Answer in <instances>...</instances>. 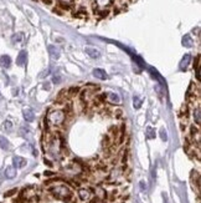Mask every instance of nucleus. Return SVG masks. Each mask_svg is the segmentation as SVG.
Segmentation results:
<instances>
[{
    "instance_id": "obj_15",
    "label": "nucleus",
    "mask_w": 201,
    "mask_h": 203,
    "mask_svg": "<svg viewBox=\"0 0 201 203\" xmlns=\"http://www.w3.org/2000/svg\"><path fill=\"white\" fill-rule=\"evenodd\" d=\"M193 118L195 121V124L197 126H200L201 124V111H200V107L197 106L196 108H194V112H193Z\"/></svg>"
},
{
    "instance_id": "obj_26",
    "label": "nucleus",
    "mask_w": 201,
    "mask_h": 203,
    "mask_svg": "<svg viewBox=\"0 0 201 203\" xmlns=\"http://www.w3.org/2000/svg\"><path fill=\"white\" fill-rule=\"evenodd\" d=\"M139 186H140V189H142V191H147V185H145L144 181H140L139 182Z\"/></svg>"
},
{
    "instance_id": "obj_9",
    "label": "nucleus",
    "mask_w": 201,
    "mask_h": 203,
    "mask_svg": "<svg viewBox=\"0 0 201 203\" xmlns=\"http://www.w3.org/2000/svg\"><path fill=\"white\" fill-rule=\"evenodd\" d=\"M78 196L82 201H89V199H91L92 193H91V191H89V189L81 188V189H78Z\"/></svg>"
},
{
    "instance_id": "obj_7",
    "label": "nucleus",
    "mask_w": 201,
    "mask_h": 203,
    "mask_svg": "<svg viewBox=\"0 0 201 203\" xmlns=\"http://www.w3.org/2000/svg\"><path fill=\"white\" fill-rule=\"evenodd\" d=\"M13 165L15 168H23L26 166V160L24 157L15 156V157H13Z\"/></svg>"
},
{
    "instance_id": "obj_21",
    "label": "nucleus",
    "mask_w": 201,
    "mask_h": 203,
    "mask_svg": "<svg viewBox=\"0 0 201 203\" xmlns=\"http://www.w3.org/2000/svg\"><path fill=\"white\" fill-rule=\"evenodd\" d=\"M3 128H4V131H6V132H11L13 131V122L11 121H4Z\"/></svg>"
},
{
    "instance_id": "obj_5",
    "label": "nucleus",
    "mask_w": 201,
    "mask_h": 203,
    "mask_svg": "<svg viewBox=\"0 0 201 203\" xmlns=\"http://www.w3.org/2000/svg\"><path fill=\"white\" fill-rule=\"evenodd\" d=\"M47 50H48L50 56H51L54 60H58V59H60V56H61V51H60V49H58V47H56L55 45H48Z\"/></svg>"
},
{
    "instance_id": "obj_10",
    "label": "nucleus",
    "mask_w": 201,
    "mask_h": 203,
    "mask_svg": "<svg viewBox=\"0 0 201 203\" xmlns=\"http://www.w3.org/2000/svg\"><path fill=\"white\" fill-rule=\"evenodd\" d=\"M23 115H24V118H25L26 122H32V121L35 120L34 111L30 110V108H25V110L23 111Z\"/></svg>"
},
{
    "instance_id": "obj_14",
    "label": "nucleus",
    "mask_w": 201,
    "mask_h": 203,
    "mask_svg": "<svg viewBox=\"0 0 201 203\" xmlns=\"http://www.w3.org/2000/svg\"><path fill=\"white\" fill-rule=\"evenodd\" d=\"M5 177L9 178V179L15 178V177H16V168H15L14 166L6 167V169H5Z\"/></svg>"
},
{
    "instance_id": "obj_3",
    "label": "nucleus",
    "mask_w": 201,
    "mask_h": 203,
    "mask_svg": "<svg viewBox=\"0 0 201 203\" xmlns=\"http://www.w3.org/2000/svg\"><path fill=\"white\" fill-rule=\"evenodd\" d=\"M191 182H193V186H194V187H196L197 195H200L201 181H200V175H199V172H196V171H193V173H191Z\"/></svg>"
},
{
    "instance_id": "obj_12",
    "label": "nucleus",
    "mask_w": 201,
    "mask_h": 203,
    "mask_svg": "<svg viewBox=\"0 0 201 203\" xmlns=\"http://www.w3.org/2000/svg\"><path fill=\"white\" fill-rule=\"evenodd\" d=\"M11 65V59H10L9 55H3L0 56V66L4 67V69H8Z\"/></svg>"
},
{
    "instance_id": "obj_29",
    "label": "nucleus",
    "mask_w": 201,
    "mask_h": 203,
    "mask_svg": "<svg viewBox=\"0 0 201 203\" xmlns=\"http://www.w3.org/2000/svg\"><path fill=\"white\" fill-rule=\"evenodd\" d=\"M60 80H61V79H60L58 76H57V77L55 76V77H54V82H56V84H57V82H60Z\"/></svg>"
},
{
    "instance_id": "obj_16",
    "label": "nucleus",
    "mask_w": 201,
    "mask_h": 203,
    "mask_svg": "<svg viewBox=\"0 0 201 203\" xmlns=\"http://www.w3.org/2000/svg\"><path fill=\"white\" fill-rule=\"evenodd\" d=\"M183 46H185V47H191L193 45H194V40H193V37L190 36L189 34H186L184 37H183Z\"/></svg>"
},
{
    "instance_id": "obj_22",
    "label": "nucleus",
    "mask_w": 201,
    "mask_h": 203,
    "mask_svg": "<svg viewBox=\"0 0 201 203\" xmlns=\"http://www.w3.org/2000/svg\"><path fill=\"white\" fill-rule=\"evenodd\" d=\"M142 104H143V101H142V98H139L138 96H134V98H133V105H134V108H140V106H142Z\"/></svg>"
},
{
    "instance_id": "obj_27",
    "label": "nucleus",
    "mask_w": 201,
    "mask_h": 203,
    "mask_svg": "<svg viewBox=\"0 0 201 203\" xmlns=\"http://www.w3.org/2000/svg\"><path fill=\"white\" fill-rule=\"evenodd\" d=\"M44 90H47V91H50V90H51V86H50V82H45V84H44Z\"/></svg>"
},
{
    "instance_id": "obj_24",
    "label": "nucleus",
    "mask_w": 201,
    "mask_h": 203,
    "mask_svg": "<svg viewBox=\"0 0 201 203\" xmlns=\"http://www.w3.org/2000/svg\"><path fill=\"white\" fill-rule=\"evenodd\" d=\"M58 8H61V9H63V10H70V6L68 5V3H65V2H58Z\"/></svg>"
},
{
    "instance_id": "obj_18",
    "label": "nucleus",
    "mask_w": 201,
    "mask_h": 203,
    "mask_svg": "<svg viewBox=\"0 0 201 203\" xmlns=\"http://www.w3.org/2000/svg\"><path fill=\"white\" fill-rule=\"evenodd\" d=\"M107 98H108V101H109V102H112V104H119V101H120L119 96H118L117 94H114V92H110V94H108Z\"/></svg>"
},
{
    "instance_id": "obj_31",
    "label": "nucleus",
    "mask_w": 201,
    "mask_h": 203,
    "mask_svg": "<svg viewBox=\"0 0 201 203\" xmlns=\"http://www.w3.org/2000/svg\"><path fill=\"white\" fill-rule=\"evenodd\" d=\"M164 203H169V202H168V198H166V197H164Z\"/></svg>"
},
{
    "instance_id": "obj_1",
    "label": "nucleus",
    "mask_w": 201,
    "mask_h": 203,
    "mask_svg": "<svg viewBox=\"0 0 201 203\" xmlns=\"http://www.w3.org/2000/svg\"><path fill=\"white\" fill-rule=\"evenodd\" d=\"M66 118V112L62 110H54L51 112H48L47 117H46V124L50 127H57L61 126L65 122Z\"/></svg>"
},
{
    "instance_id": "obj_28",
    "label": "nucleus",
    "mask_w": 201,
    "mask_h": 203,
    "mask_svg": "<svg viewBox=\"0 0 201 203\" xmlns=\"http://www.w3.org/2000/svg\"><path fill=\"white\" fill-rule=\"evenodd\" d=\"M16 192V189H11V191H9L8 193H5V197H9V196H11V195H14Z\"/></svg>"
},
{
    "instance_id": "obj_30",
    "label": "nucleus",
    "mask_w": 201,
    "mask_h": 203,
    "mask_svg": "<svg viewBox=\"0 0 201 203\" xmlns=\"http://www.w3.org/2000/svg\"><path fill=\"white\" fill-rule=\"evenodd\" d=\"M42 2H44L45 4H48V5H50V4H52V0H42Z\"/></svg>"
},
{
    "instance_id": "obj_6",
    "label": "nucleus",
    "mask_w": 201,
    "mask_h": 203,
    "mask_svg": "<svg viewBox=\"0 0 201 203\" xmlns=\"http://www.w3.org/2000/svg\"><path fill=\"white\" fill-rule=\"evenodd\" d=\"M27 61V53L25 50H21V51L19 53L17 57H16V65L17 66H24Z\"/></svg>"
},
{
    "instance_id": "obj_8",
    "label": "nucleus",
    "mask_w": 201,
    "mask_h": 203,
    "mask_svg": "<svg viewBox=\"0 0 201 203\" xmlns=\"http://www.w3.org/2000/svg\"><path fill=\"white\" fill-rule=\"evenodd\" d=\"M190 61H191V55H190V54H185L183 56V59H181V61H180V64H179L180 70H183V71L186 70L187 66H189V64H190Z\"/></svg>"
},
{
    "instance_id": "obj_17",
    "label": "nucleus",
    "mask_w": 201,
    "mask_h": 203,
    "mask_svg": "<svg viewBox=\"0 0 201 203\" xmlns=\"http://www.w3.org/2000/svg\"><path fill=\"white\" fill-rule=\"evenodd\" d=\"M0 148L8 151L10 148V142L8 141V138L5 136H0Z\"/></svg>"
},
{
    "instance_id": "obj_32",
    "label": "nucleus",
    "mask_w": 201,
    "mask_h": 203,
    "mask_svg": "<svg viewBox=\"0 0 201 203\" xmlns=\"http://www.w3.org/2000/svg\"><path fill=\"white\" fill-rule=\"evenodd\" d=\"M0 183H2V172H0Z\"/></svg>"
},
{
    "instance_id": "obj_11",
    "label": "nucleus",
    "mask_w": 201,
    "mask_h": 203,
    "mask_svg": "<svg viewBox=\"0 0 201 203\" xmlns=\"http://www.w3.org/2000/svg\"><path fill=\"white\" fill-rule=\"evenodd\" d=\"M85 51H86V54H87L89 57H92V59H99V57H100V53L98 51L97 49H93V47H86V49H85Z\"/></svg>"
},
{
    "instance_id": "obj_4",
    "label": "nucleus",
    "mask_w": 201,
    "mask_h": 203,
    "mask_svg": "<svg viewBox=\"0 0 201 203\" xmlns=\"http://www.w3.org/2000/svg\"><path fill=\"white\" fill-rule=\"evenodd\" d=\"M200 128L196 126H191V127H190V136H191L193 137V140L195 141L196 140V146H199L200 147Z\"/></svg>"
},
{
    "instance_id": "obj_19",
    "label": "nucleus",
    "mask_w": 201,
    "mask_h": 203,
    "mask_svg": "<svg viewBox=\"0 0 201 203\" xmlns=\"http://www.w3.org/2000/svg\"><path fill=\"white\" fill-rule=\"evenodd\" d=\"M23 39H24V34L23 33H16V34L13 35L11 41H13V44H17L20 41H23Z\"/></svg>"
},
{
    "instance_id": "obj_20",
    "label": "nucleus",
    "mask_w": 201,
    "mask_h": 203,
    "mask_svg": "<svg viewBox=\"0 0 201 203\" xmlns=\"http://www.w3.org/2000/svg\"><path fill=\"white\" fill-rule=\"evenodd\" d=\"M147 137H148L149 140L155 138V130H154L153 127H150V126L147 127Z\"/></svg>"
},
{
    "instance_id": "obj_2",
    "label": "nucleus",
    "mask_w": 201,
    "mask_h": 203,
    "mask_svg": "<svg viewBox=\"0 0 201 203\" xmlns=\"http://www.w3.org/2000/svg\"><path fill=\"white\" fill-rule=\"evenodd\" d=\"M50 192L58 199H63V201H70L72 198V192L66 185L63 183H58L55 186L50 187Z\"/></svg>"
},
{
    "instance_id": "obj_25",
    "label": "nucleus",
    "mask_w": 201,
    "mask_h": 203,
    "mask_svg": "<svg viewBox=\"0 0 201 203\" xmlns=\"http://www.w3.org/2000/svg\"><path fill=\"white\" fill-rule=\"evenodd\" d=\"M160 137H162L163 141H166L168 140V134L164 128H160Z\"/></svg>"
},
{
    "instance_id": "obj_23",
    "label": "nucleus",
    "mask_w": 201,
    "mask_h": 203,
    "mask_svg": "<svg viewBox=\"0 0 201 203\" xmlns=\"http://www.w3.org/2000/svg\"><path fill=\"white\" fill-rule=\"evenodd\" d=\"M79 91V87H77V86H72V87H70L68 89V91H67V94H68V96H76V94Z\"/></svg>"
},
{
    "instance_id": "obj_13",
    "label": "nucleus",
    "mask_w": 201,
    "mask_h": 203,
    "mask_svg": "<svg viewBox=\"0 0 201 203\" xmlns=\"http://www.w3.org/2000/svg\"><path fill=\"white\" fill-rule=\"evenodd\" d=\"M93 75H94V77H97L99 80H107L108 79L107 72H106L104 70H102V69H94L93 70Z\"/></svg>"
}]
</instances>
